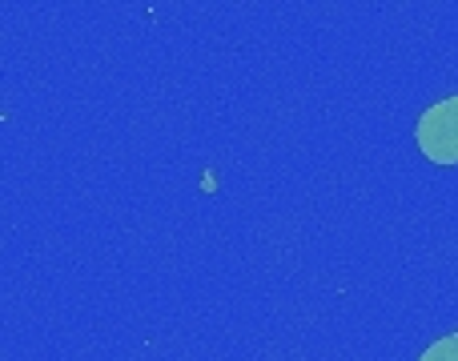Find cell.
Here are the masks:
<instances>
[{
    "label": "cell",
    "mask_w": 458,
    "mask_h": 361,
    "mask_svg": "<svg viewBox=\"0 0 458 361\" xmlns=\"http://www.w3.org/2000/svg\"><path fill=\"white\" fill-rule=\"evenodd\" d=\"M414 141H419L422 157L435 165H458V97H446L422 113Z\"/></svg>",
    "instance_id": "cell-1"
},
{
    "label": "cell",
    "mask_w": 458,
    "mask_h": 361,
    "mask_svg": "<svg viewBox=\"0 0 458 361\" xmlns=\"http://www.w3.org/2000/svg\"><path fill=\"white\" fill-rule=\"evenodd\" d=\"M419 361H458V333H446V338L430 341Z\"/></svg>",
    "instance_id": "cell-2"
}]
</instances>
